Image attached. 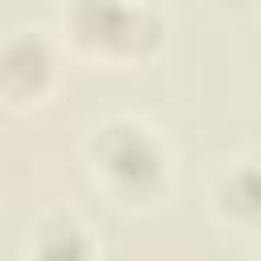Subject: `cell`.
<instances>
[{
    "mask_svg": "<svg viewBox=\"0 0 261 261\" xmlns=\"http://www.w3.org/2000/svg\"><path fill=\"white\" fill-rule=\"evenodd\" d=\"M49 73H53V53L37 37H20V41H12L0 53V86L12 98L41 94L45 82H49Z\"/></svg>",
    "mask_w": 261,
    "mask_h": 261,
    "instance_id": "2",
    "label": "cell"
},
{
    "mask_svg": "<svg viewBox=\"0 0 261 261\" xmlns=\"http://www.w3.org/2000/svg\"><path fill=\"white\" fill-rule=\"evenodd\" d=\"M94 163L122 196H151L163 179V151L139 122H110L94 139Z\"/></svg>",
    "mask_w": 261,
    "mask_h": 261,
    "instance_id": "1",
    "label": "cell"
},
{
    "mask_svg": "<svg viewBox=\"0 0 261 261\" xmlns=\"http://www.w3.org/2000/svg\"><path fill=\"white\" fill-rule=\"evenodd\" d=\"M33 257L37 261H90V241L73 216H53L41 224Z\"/></svg>",
    "mask_w": 261,
    "mask_h": 261,
    "instance_id": "3",
    "label": "cell"
}]
</instances>
